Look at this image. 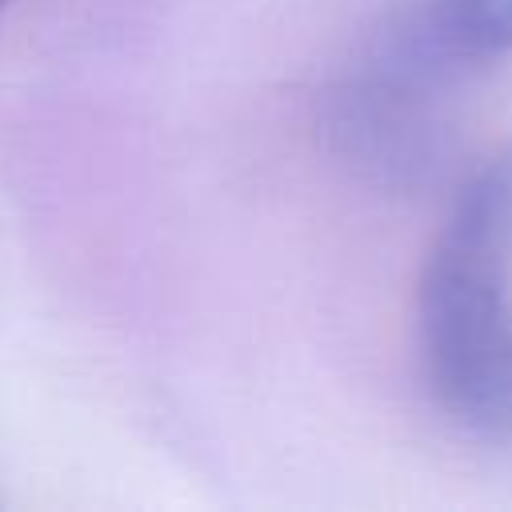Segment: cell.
I'll return each instance as SVG.
<instances>
[{
	"instance_id": "6da1fadb",
	"label": "cell",
	"mask_w": 512,
	"mask_h": 512,
	"mask_svg": "<svg viewBox=\"0 0 512 512\" xmlns=\"http://www.w3.org/2000/svg\"><path fill=\"white\" fill-rule=\"evenodd\" d=\"M512 144L456 188L420 272V360L436 408L476 440L512 444Z\"/></svg>"
},
{
	"instance_id": "7a4b0ae2",
	"label": "cell",
	"mask_w": 512,
	"mask_h": 512,
	"mask_svg": "<svg viewBox=\"0 0 512 512\" xmlns=\"http://www.w3.org/2000/svg\"><path fill=\"white\" fill-rule=\"evenodd\" d=\"M428 36L460 68L476 72L512 52V0H412Z\"/></svg>"
}]
</instances>
